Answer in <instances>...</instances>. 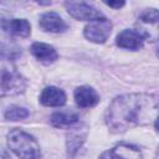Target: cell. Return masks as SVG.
Instances as JSON below:
<instances>
[{
	"label": "cell",
	"mask_w": 159,
	"mask_h": 159,
	"mask_svg": "<svg viewBox=\"0 0 159 159\" xmlns=\"http://www.w3.org/2000/svg\"><path fill=\"white\" fill-rule=\"evenodd\" d=\"M7 145L20 159H40L41 157L40 145L35 138L19 128L11 129L7 134Z\"/></svg>",
	"instance_id": "7a4b0ae2"
},
{
	"label": "cell",
	"mask_w": 159,
	"mask_h": 159,
	"mask_svg": "<svg viewBox=\"0 0 159 159\" xmlns=\"http://www.w3.org/2000/svg\"><path fill=\"white\" fill-rule=\"evenodd\" d=\"M99 159H143L138 148L129 144H118L104 152Z\"/></svg>",
	"instance_id": "8992f818"
},
{
	"label": "cell",
	"mask_w": 159,
	"mask_h": 159,
	"mask_svg": "<svg viewBox=\"0 0 159 159\" xmlns=\"http://www.w3.org/2000/svg\"><path fill=\"white\" fill-rule=\"evenodd\" d=\"M40 26L45 31L50 32H62L67 29L66 22L56 12H46L40 17Z\"/></svg>",
	"instance_id": "30bf717a"
},
{
	"label": "cell",
	"mask_w": 159,
	"mask_h": 159,
	"mask_svg": "<svg viewBox=\"0 0 159 159\" xmlns=\"http://www.w3.org/2000/svg\"><path fill=\"white\" fill-rule=\"evenodd\" d=\"M27 116H29V111L26 108L17 106H11L5 112V118L9 120H21L25 119Z\"/></svg>",
	"instance_id": "9a60e30c"
},
{
	"label": "cell",
	"mask_w": 159,
	"mask_h": 159,
	"mask_svg": "<svg viewBox=\"0 0 159 159\" xmlns=\"http://www.w3.org/2000/svg\"><path fill=\"white\" fill-rule=\"evenodd\" d=\"M40 101L43 106L47 107H58V106H63L66 102V94L62 89L57 88V87H46L41 96H40Z\"/></svg>",
	"instance_id": "9c48e42d"
},
{
	"label": "cell",
	"mask_w": 159,
	"mask_h": 159,
	"mask_svg": "<svg viewBox=\"0 0 159 159\" xmlns=\"http://www.w3.org/2000/svg\"><path fill=\"white\" fill-rule=\"evenodd\" d=\"M140 21L143 24H149V25H157L158 21V11L155 9H150L144 11L140 15Z\"/></svg>",
	"instance_id": "2e32d148"
},
{
	"label": "cell",
	"mask_w": 159,
	"mask_h": 159,
	"mask_svg": "<svg viewBox=\"0 0 159 159\" xmlns=\"http://www.w3.org/2000/svg\"><path fill=\"white\" fill-rule=\"evenodd\" d=\"M158 99L145 93L117 97L106 112V123L112 132L119 133L137 125L157 120Z\"/></svg>",
	"instance_id": "6da1fadb"
},
{
	"label": "cell",
	"mask_w": 159,
	"mask_h": 159,
	"mask_svg": "<svg viewBox=\"0 0 159 159\" xmlns=\"http://www.w3.org/2000/svg\"><path fill=\"white\" fill-rule=\"evenodd\" d=\"M86 138L84 128H72L67 135V150L70 154L76 153Z\"/></svg>",
	"instance_id": "5bb4252c"
},
{
	"label": "cell",
	"mask_w": 159,
	"mask_h": 159,
	"mask_svg": "<svg viewBox=\"0 0 159 159\" xmlns=\"http://www.w3.org/2000/svg\"><path fill=\"white\" fill-rule=\"evenodd\" d=\"M144 36L134 30H123L117 36V45L122 48L139 50L143 46Z\"/></svg>",
	"instance_id": "52a82bcc"
},
{
	"label": "cell",
	"mask_w": 159,
	"mask_h": 159,
	"mask_svg": "<svg viewBox=\"0 0 159 159\" xmlns=\"http://www.w3.org/2000/svg\"><path fill=\"white\" fill-rule=\"evenodd\" d=\"M51 124L57 128H70L78 123V117L75 113L68 112H56L50 118Z\"/></svg>",
	"instance_id": "7c38bea8"
},
{
	"label": "cell",
	"mask_w": 159,
	"mask_h": 159,
	"mask_svg": "<svg viewBox=\"0 0 159 159\" xmlns=\"http://www.w3.org/2000/svg\"><path fill=\"white\" fill-rule=\"evenodd\" d=\"M75 101L77 106L82 108H89L99 102V96L92 87L82 86L75 91Z\"/></svg>",
	"instance_id": "ba28073f"
},
{
	"label": "cell",
	"mask_w": 159,
	"mask_h": 159,
	"mask_svg": "<svg viewBox=\"0 0 159 159\" xmlns=\"http://www.w3.org/2000/svg\"><path fill=\"white\" fill-rule=\"evenodd\" d=\"M26 81L15 66L0 58V96H14L25 91Z\"/></svg>",
	"instance_id": "3957f363"
},
{
	"label": "cell",
	"mask_w": 159,
	"mask_h": 159,
	"mask_svg": "<svg viewBox=\"0 0 159 159\" xmlns=\"http://www.w3.org/2000/svg\"><path fill=\"white\" fill-rule=\"evenodd\" d=\"M108 6H111V7H116V9H119V7H122L123 5H124V1H117V2H114V1H108V2H106Z\"/></svg>",
	"instance_id": "e0dca14e"
},
{
	"label": "cell",
	"mask_w": 159,
	"mask_h": 159,
	"mask_svg": "<svg viewBox=\"0 0 159 159\" xmlns=\"http://www.w3.org/2000/svg\"><path fill=\"white\" fill-rule=\"evenodd\" d=\"M65 6H66L67 12L77 20H86V21L91 22V21L101 17V12L86 2L67 1V2H65Z\"/></svg>",
	"instance_id": "5b68a950"
},
{
	"label": "cell",
	"mask_w": 159,
	"mask_h": 159,
	"mask_svg": "<svg viewBox=\"0 0 159 159\" xmlns=\"http://www.w3.org/2000/svg\"><path fill=\"white\" fill-rule=\"evenodd\" d=\"M4 27L9 32H11L16 36H22V37L29 36L31 32V26H30L29 21L25 19H12V20L7 21Z\"/></svg>",
	"instance_id": "4fadbf2b"
},
{
	"label": "cell",
	"mask_w": 159,
	"mask_h": 159,
	"mask_svg": "<svg viewBox=\"0 0 159 159\" xmlns=\"http://www.w3.org/2000/svg\"><path fill=\"white\" fill-rule=\"evenodd\" d=\"M31 53L37 58L40 60L41 62L43 63H51L53 61L57 60V52L56 50L47 45V43H43V42H35L32 43L31 46Z\"/></svg>",
	"instance_id": "8fae6325"
},
{
	"label": "cell",
	"mask_w": 159,
	"mask_h": 159,
	"mask_svg": "<svg viewBox=\"0 0 159 159\" xmlns=\"http://www.w3.org/2000/svg\"><path fill=\"white\" fill-rule=\"evenodd\" d=\"M111 31H112L111 21L104 17H99L91 21L84 27V36L92 42L102 43L109 37Z\"/></svg>",
	"instance_id": "277c9868"
}]
</instances>
